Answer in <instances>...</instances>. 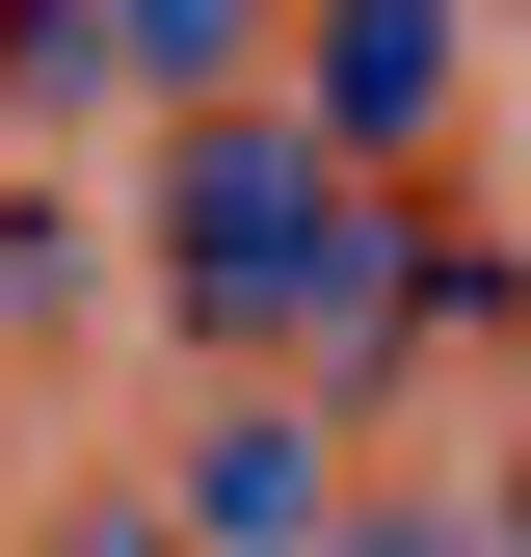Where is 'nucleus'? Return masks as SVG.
I'll return each mask as SVG.
<instances>
[{"mask_svg":"<svg viewBox=\"0 0 531 557\" xmlns=\"http://www.w3.org/2000/svg\"><path fill=\"white\" fill-rule=\"evenodd\" d=\"M425 107H452V0H319V133H346V160H398Z\"/></svg>","mask_w":531,"mask_h":557,"instance_id":"obj_1","label":"nucleus"},{"mask_svg":"<svg viewBox=\"0 0 531 557\" xmlns=\"http://www.w3.org/2000/svg\"><path fill=\"white\" fill-rule=\"evenodd\" d=\"M186 557H319V425H213L186 451Z\"/></svg>","mask_w":531,"mask_h":557,"instance_id":"obj_2","label":"nucleus"},{"mask_svg":"<svg viewBox=\"0 0 531 557\" xmlns=\"http://www.w3.org/2000/svg\"><path fill=\"white\" fill-rule=\"evenodd\" d=\"M53 557H186V531H160V505H81V531H53Z\"/></svg>","mask_w":531,"mask_h":557,"instance_id":"obj_4","label":"nucleus"},{"mask_svg":"<svg viewBox=\"0 0 531 557\" xmlns=\"http://www.w3.org/2000/svg\"><path fill=\"white\" fill-rule=\"evenodd\" d=\"M346 557H479V531H452V505H372V531H346Z\"/></svg>","mask_w":531,"mask_h":557,"instance_id":"obj_5","label":"nucleus"},{"mask_svg":"<svg viewBox=\"0 0 531 557\" xmlns=\"http://www.w3.org/2000/svg\"><path fill=\"white\" fill-rule=\"evenodd\" d=\"M107 53H133V81H239V53H266V0H107Z\"/></svg>","mask_w":531,"mask_h":557,"instance_id":"obj_3","label":"nucleus"},{"mask_svg":"<svg viewBox=\"0 0 531 557\" xmlns=\"http://www.w3.org/2000/svg\"><path fill=\"white\" fill-rule=\"evenodd\" d=\"M505 557H531V451H505Z\"/></svg>","mask_w":531,"mask_h":557,"instance_id":"obj_6","label":"nucleus"}]
</instances>
